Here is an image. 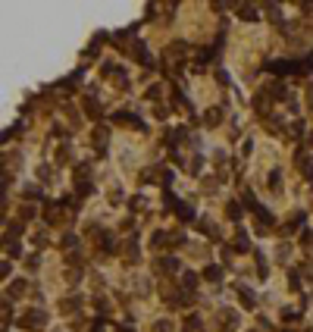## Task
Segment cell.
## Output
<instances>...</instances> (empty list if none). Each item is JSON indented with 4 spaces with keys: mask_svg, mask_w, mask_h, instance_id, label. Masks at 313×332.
Listing matches in <instances>:
<instances>
[{
    "mask_svg": "<svg viewBox=\"0 0 313 332\" xmlns=\"http://www.w3.org/2000/svg\"><path fill=\"white\" fill-rule=\"evenodd\" d=\"M19 323H22V326L25 329H31V332H38V329H44V326H47V314H44V310H29V314H25L22 317V320H19Z\"/></svg>",
    "mask_w": 313,
    "mask_h": 332,
    "instance_id": "1",
    "label": "cell"
},
{
    "mask_svg": "<svg viewBox=\"0 0 313 332\" xmlns=\"http://www.w3.org/2000/svg\"><path fill=\"white\" fill-rule=\"evenodd\" d=\"M235 323H238L235 310H219V320H216V326H219V329H232Z\"/></svg>",
    "mask_w": 313,
    "mask_h": 332,
    "instance_id": "2",
    "label": "cell"
},
{
    "mask_svg": "<svg viewBox=\"0 0 313 332\" xmlns=\"http://www.w3.org/2000/svg\"><path fill=\"white\" fill-rule=\"evenodd\" d=\"M232 248H235L238 254H244V251L251 248V244H248V232H244V229H238V232H235V238H232Z\"/></svg>",
    "mask_w": 313,
    "mask_h": 332,
    "instance_id": "3",
    "label": "cell"
},
{
    "mask_svg": "<svg viewBox=\"0 0 313 332\" xmlns=\"http://www.w3.org/2000/svg\"><path fill=\"white\" fill-rule=\"evenodd\" d=\"M235 291H238V298H241V304H244L248 310L257 304V301H254V295H251V288H244V285H241V288H235Z\"/></svg>",
    "mask_w": 313,
    "mask_h": 332,
    "instance_id": "4",
    "label": "cell"
},
{
    "mask_svg": "<svg viewBox=\"0 0 313 332\" xmlns=\"http://www.w3.org/2000/svg\"><path fill=\"white\" fill-rule=\"evenodd\" d=\"M182 285H185V295L191 298V291H194V285H197V276L194 273H185L182 276Z\"/></svg>",
    "mask_w": 313,
    "mask_h": 332,
    "instance_id": "5",
    "label": "cell"
},
{
    "mask_svg": "<svg viewBox=\"0 0 313 332\" xmlns=\"http://www.w3.org/2000/svg\"><path fill=\"white\" fill-rule=\"evenodd\" d=\"M204 279H210V282H219V279H223V270H219V267H207V270H204Z\"/></svg>",
    "mask_w": 313,
    "mask_h": 332,
    "instance_id": "6",
    "label": "cell"
},
{
    "mask_svg": "<svg viewBox=\"0 0 313 332\" xmlns=\"http://www.w3.org/2000/svg\"><path fill=\"white\" fill-rule=\"evenodd\" d=\"M157 270H160V273H172V270H176V260H172V257H166V260L157 263Z\"/></svg>",
    "mask_w": 313,
    "mask_h": 332,
    "instance_id": "7",
    "label": "cell"
},
{
    "mask_svg": "<svg viewBox=\"0 0 313 332\" xmlns=\"http://www.w3.org/2000/svg\"><path fill=\"white\" fill-rule=\"evenodd\" d=\"M75 307H78V298H69V301H60V310H63V314H72Z\"/></svg>",
    "mask_w": 313,
    "mask_h": 332,
    "instance_id": "8",
    "label": "cell"
},
{
    "mask_svg": "<svg viewBox=\"0 0 313 332\" xmlns=\"http://www.w3.org/2000/svg\"><path fill=\"white\" fill-rule=\"evenodd\" d=\"M10 295H13V298H19V295H25V282H22V279H16V282H13V285H10Z\"/></svg>",
    "mask_w": 313,
    "mask_h": 332,
    "instance_id": "9",
    "label": "cell"
},
{
    "mask_svg": "<svg viewBox=\"0 0 313 332\" xmlns=\"http://www.w3.org/2000/svg\"><path fill=\"white\" fill-rule=\"evenodd\" d=\"M207 125H216L219 122V110H207V119H204Z\"/></svg>",
    "mask_w": 313,
    "mask_h": 332,
    "instance_id": "10",
    "label": "cell"
},
{
    "mask_svg": "<svg viewBox=\"0 0 313 332\" xmlns=\"http://www.w3.org/2000/svg\"><path fill=\"white\" fill-rule=\"evenodd\" d=\"M25 197H41V188H35V185H29V188H25Z\"/></svg>",
    "mask_w": 313,
    "mask_h": 332,
    "instance_id": "11",
    "label": "cell"
},
{
    "mask_svg": "<svg viewBox=\"0 0 313 332\" xmlns=\"http://www.w3.org/2000/svg\"><path fill=\"white\" fill-rule=\"evenodd\" d=\"M229 216H232V220H238V216H241V207H238V204H229Z\"/></svg>",
    "mask_w": 313,
    "mask_h": 332,
    "instance_id": "12",
    "label": "cell"
},
{
    "mask_svg": "<svg viewBox=\"0 0 313 332\" xmlns=\"http://www.w3.org/2000/svg\"><path fill=\"white\" fill-rule=\"evenodd\" d=\"M241 19H257L254 16V6H241Z\"/></svg>",
    "mask_w": 313,
    "mask_h": 332,
    "instance_id": "13",
    "label": "cell"
},
{
    "mask_svg": "<svg viewBox=\"0 0 313 332\" xmlns=\"http://www.w3.org/2000/svg\"><path fill=\"white\" fill-rule=\"evenodd\" d=\"M6 251H10V254H13V257H19V254H22V251H19V244H13V241H10V244H6Z\"/></svg>",
    "mask_w": 313,
    "mask_h": 332,
    "instance_id": "14",
    "label": "cell"
},
{
    "mask_svg": "<svg viewBox=\"0 0 313 332\" xmlns=\"http://www.w3.org/2000/svg\"><path fill=\"white\" fill-rule=\"evenodd\" d=\"M91 332H104V323L97 320V323H94V329H91Z\"/></svg>",
    "mask_w": 313,
    "mask_h": 332,
    "instance_id": "15",
    "label": "cell"
}]
</instances>
